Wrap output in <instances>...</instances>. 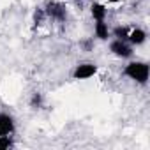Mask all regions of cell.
I'll return each instance as SVG.
<instances>
[{"mask_svg":"<svg viewBox=\"0 0 150 150\" xmlns=\"http://www.w3.org/2000/svg\"><path fill=\"white\" fill-rule=\"evenodd\" d=\"M148 64L146 62H131V64H127L125 65V69H124V74L129 78V80H132V81H136V83H139V85H145L146 81H148Z\"/></svg>","mask_w":150,"mask_h":150,"instance_id":"cell-1","label":"cell"},{"mask_svg":"<svg viewBox=\"0 0 150 150\" xmlns=\"http://www.w3.org/2000/svg\"><path fill=\"white\" fill-rule=\"evenodd\" d=\"M44 13H46V16L51 18L53 21H60V23H62V21L67 20V9H65V6L60 4V2H55V0L46 4Z\"/></svg>","mask_w":150,"mask_h":150,"instance_id":"cell-2","label":"cell"},{"mask_svg":"<svg viewBox=\"0 0 150 150\" xmlns=\"http://www.w3.org/2000/svg\"><path fill=\"white\" fill-rule=\"evenodd\" d=\"M96 72H97V65L94 62H83V64L76 65V69L72 72V78L74 80H88Z\"/></svg>","mask_w":150,"mask_h":150,"instance_id":"cell-3","label":"cell"},{"mask_svg":"<svg viewBox=\"0 0 150 150\" xmlns=\"http://www.w3.org/2000/svg\"><path fill=\"white\" fill-rule=\"evenodd\" d=\"M110 50L118 58H129V57H132V46L127 41H122V39H113L111 44H110Z\"/></svg>","mask_w":150,"mask_h":150,"instance_id":"cell-4","label":"cell"},{"mask_svg":"<svg viewBox=\"0 0 150 150\" xmlns=\"http://www.w3.org/2000/svg\"><path fill=\"white\" fill-rule=\"evenodd\" d=\"M14 129V118L7 113H0V136H11Z\"/></svg>","mask_w":150,"mask_h":150,"instance_id":"cell-5","label":"cell"},{"mask_svg":"<svg viewBox=\"0 0 150 150\" xmlns=\"http://www.w3.org/2000/svg\"><path fill=\"white\" fill-rule=\"evenodd\" d=\"M146 41V32L141 30V28H132L129 30V35H127V42L132 44V46H139Z\"/></svg>","mask_w":150,"mask_h":150,"instance_id":"cell-6","label":"cell"},{"mask_svg":"<svg viewBox=\"0 0 150 150\" xmlns=\"http://www.w3.org/2000/svg\"><path fill=\"white\" fill-rule=\"evenodd\" d=\"M90 13H92V18L96 21H101V20H106L108 16V9L104 4H99V2H94L92 7H90Z\"/></svg>","mask_w":150,"mask_h":150,"instance_id":"cell-7","label":"cell"},{"mask_svg":"<svg viewBox=\"0 0 150 150\" xmlns=\"http://www.w3.org/2000/svg\"><path fill=\"white\" fill-rule=\"evenodd\" d=\"M94 32H96V37L101 39V41H106L110 37V28H108V23L106 20H101V21H96L94 25Z\"/></svg>","mask_w":150,"mask_h":150,"instance_id":"cell-8","label":"cell"},{"mask_svg":"<svg viewBox=\"0 0 150 150\" xmlns=\"http://www.w3.org/2000/svg\"><path fill=\"white\" fill-rule=\"evenodd\" d=\"M113 35L117 39H122V41H127V35H129V28L127 27H117L113 30Z\"/></svg>","mask_w":150,"mask_h":150,"instance_id":"cell-9","label":"cell"},{"mask_svg":"<svg viewBox=\"0 0 150 150\" xmlns=\"http://www.w3.org/2000/svg\"><path fill=\"white\" fill-rule=\"evenodd\" d=\"M44 18H48V16H46L44 9H42V7H39V9L35 11V14H34V21H35V25H42Z\"/></svg>","mask_w":150,"mask_h":150,"instance_id":"cell-10","label":"cell"},{"mask_svg":"<svg viewBox=\"0 0 150 150\" xmlns=\"http://www.w3.org/2000/svg\"><path fill=\"white\" fill-rule=\"evenodd\" d=\"M13 146V139L11 136H0V150H7Z\"/></svg>","mask_w":150,"mask_h":150,"instance_id":"cell-11","label":"cell"},{"mask_svg":"<svg viewBox=\"0 0 150 150\" xmlns=\"http://www.w3.org/2000/svg\"><path fill=\"white\" fill-rule=\"evenodd\" d=\"M42 104V96L41 94H34L32 96V101H30V106L32 108H39Z\"/></svg>","mask_w":150,"mask_h":150,"instance_id":"cell-12","label":"cell"},{"mask_svg":"<svg viewBox=\"0 0 150 150\" xmlns=\"http://www.w3.org/2000/svg\"><path fill=\"white\" fill-rule=\"evenodd\" d=\"M83 46H85L87 50H90V48H92V41H85V42H83Z\"/></svg>","mask_w":150,"mask_h":150,"instance_id":"cell-13","label":"cell"},{"mask_svg":"<svg viewBox=\"0 0 150 150\" xmlns=\"http://www.w3.org/2000/svg\"><path fill=\"white\" fill-rule=\"evenodd\" d=\"M110 2H120V0H110Z\"/></svg>","mask_w":150,"mask_h":150,"instance_id":"cell-14","label":"cell"}]
</instances>
